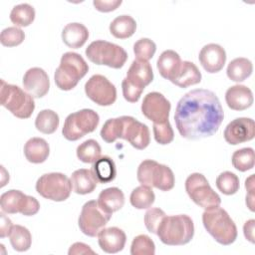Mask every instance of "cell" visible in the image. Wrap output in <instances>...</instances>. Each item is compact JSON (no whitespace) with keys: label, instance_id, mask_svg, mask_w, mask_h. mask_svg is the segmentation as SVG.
<instances>
[{"label":"cell","instance_id":"obj_1","mask_svg":"<svg viewBox=\"0 0 255 255\" xmlns=\"http://www.w3.org/2000/svg\"><path fill=\"white\" fill-rule=\"evenodd\" d=\"M224 119L218 97L210 90L195 89L177 103L174 122L179 134L196 140L215 134Z\"/></svg>","mask_w":255,"mask_h":255},{"label":"cell","instance_id":"obj_2","mask_svg":"<svg viewBox=\"0 0 255 255\" xmlns=\"http://www.w3.org/2000/svg\"><path fill=\"white\" fill-rule=\"evenodd\" d=\"M156 235L165 245H185L193 238L194 224L186 214L166 215L159 224Z\"/></svg>","mask_w":255,"mask_h":255},{"label":"cell","instance_id":"obj_3","mask_svg":"<svg viewBox=\"0 0 255 255\" xmlns=\"http://www.w3.org/2000/svg\"><path fill=\"white\" fill-rule=\"evenodd\" d=\"M205 230L221 245H230L237 238V227L227 211L220 206L207 209L202 214Z\"/></svg>","mask_w":255,"mask_h":255},{"label":"cell","instance_id":"obj_4","mask_svg":"<svg viewBox=\"0 0 255 255\" xmlns=\"http://www.w3.org/2000/svg\"><path fill=\"white\" fill-rule=\"evenodd\" d=\"M88 71L89 66L80 54L67 52L62 55L60 65L55 71V84L62 91H70L78 85Z\"/></svg>","mask_w":255,"mask_h":255},{"label":"cell","instance_id":"obj_5","mask_svg":"<svg viewBox=\"0 0 255 255\" xmlns=\"http://www.w3.org/2000/svg\"><path fill=\"white\" fill-rule=\"evenodd\" d=\"M0 99L1 105L19 119L30 118L35 110V102L30 94L4 80H1Z\"/></svg>","mask_w":255,"mask_h":255},{"label":"cell","instance_id":"obj_6","mask_svg":"<svg viewBox=\"0 0 255 255\" xmlns=\"http://www.w3.org/2000/svg\"><path fill=\"white\" fill-rule=\"evenodd\" d=\"M87 58L96 65H105L113 69H121L128 60L126 50L114 43L96 40L85 51Z\"/></svg>","mask_w":255,"mask_h":255},{"label":"cell","instance_id":"obj_7","mask_svg":"<svg viewBox=\"0 0 255 255\" xmlns=\"http://www.w3.org/2000/svg\"><path fill=\"white\" fill-rule=\"evenodd\" d=\"M100 123L99 115L91 109H83L70 114L64 123L62 134L71 141H76L87 133L93 132Z\"/></svg>","mask_w":255,"mask_h":255},{"label":"cell","instance_id":"obj_8","mask_svg":"<svg viewBox=\"0 0 255 255\" xmlns=\"http://www.w3.org/2000/svg\"><path fill=\"white\" fill-rule=\"evenodd\" d=\"M185 190L189 198L205 210L220 206V196L211 188L206 177L199 172L191 173L186 178Z\"/></svg>","mask_w":255,"mask_h":255},{"label":"cell","instance_id":"obj_9","mask_svg":"<svg viewBox=\"0 0 255 255\" xmlns=\"http://www.w3.org/2000/svg\"><path fill=\"white\" fill-rule=\"evenodd\" d=\"M71 179L61 172L41 175L36 182V191L44 198L53 201H65L72 191Z\"/></svg>","mask_w":255,"mask_h":255},{"label":"cell","instance_id":"obj_10","mask_svg":"<svg viewBox=\"0 0 255 255\" xmlns=\"http://www.w3.org/2000/svg\"><path fill=\"white\" fill-rule=\"evenodd\" d=\"M112 218V214L105 211L98 200L87 201L81 210L78 224L80 230L87 236L96 237Z\"/></svg>","mask_w":255,"mask_h":255},{"label":"cell","instance_id":"obj_11","mask_svg":"<svg viewBox=\"0 0 255 255\" xmlns=\"http://www.w3.org/2000/svg\"><path fill=\"white\" fill-rule=\"evenodd\" d=\"M0 206L4 213H21L25 216H33L40 209V203L35 197L17 189H10L2 193L0 196Z\"/></svg>","mask_w":255,"mask_h":255},{"label":"cell","instance_id":"obj_12","mask_svg":"<svg viewBox=\"0 0 255 255\" xmlns=\"http://www.w3.org/2000/svg\"><path fill=\"white\" fill-rule=\"evenodd\" d=\"M120 138L128 140L134 148L144 149L150 142L148 127L132 117H120Z\"/></svg>","mask_w":255,"mask_h":255},{"label":"cell","instance_id":"obj_13","mask_svg":"<svg viewBox=\"0 0 255 255\" xmlns=\"http://www.w3.org/2000/svg\"><path fill=\"white\" fill-rule=\"evenodd\" d=\"M87 97L99 106H112L117 100V89L103 75L92 76L85 84Z\"/></svg>","mask_w":255,"mask_h":255},{"label":"cell","instance_id":"obj_14","mask_svg":"<svg viewBox=\"0 0 255 255\" xmlns=\"http://www.w3.org/2000/svg\"><path fill=\"white\" fill-rule=\"evenodd\" d=\"M140 109L146 119L153 124H161L168 121L171 105L162 94L151 92L144 96Z\"/></svg>","mask_w":255,"mask_h":255},{"label":"cell","instance_id":"obj_15","mask_svg":"<svg viewBox=\"0 0 255 255\" xmlns=\"http://www.w3.org/2000/svg\"><path fill=\"white\" fill-rule=\"evenodd\" d=\"M224 139L231 145L249 141L255 136V124L250 118H237L231 121L223 132Z\"/></svg>","mask_w":255,"mask_h":255},{"label":"cell","instance_id":"obj_16","mask_svg":"<svg viewBox=\"0 0 255 255\" xmlns=\"http://www.w3.org/2000/svg\"><path fill=\"white\" fill-rule=\"evenodd\" d=\"M24 90L33 98H43L50 89V80L48 74L39 67H33L27 70L23 77Z\"/></svg>","mask_w":255,"mask_h":255},{"label":"cell","instance_id":"obj_17","mask_svg":"<svg viewBox=\"0 0 255 255\" xmlns=\"http://www.w3.org/2000/svg\"><path fill=\"white\" fill-rule=\"evenodd\" d=\"M198 60L207 73H218L225 65L226 52L220 45L210 43L202 47L198 55Z\"/></svg>","mask_w":255,"mask_h":255},{"label":"cell","instance_id":"obj_18","mask_svg":"<svg viewBox=\"0 0 255 255\" xmlns=\"http://www.w3.org/2000/svg\"><path fill=\"white\" fill-rule=\"evenodd\" d=\"M98 242L104 252L115 254L124 249L127 236L125 231L119 227L103 228L98 234Z\"/></svg>","mask_w":255,"mask_h":255},{"label":"cell","instance_id":"obj_19","mask_svg":"<svg viewBox=\"0 0 255 255\" xmlns=\"http://www.w3.org/2000/svg\"><path fill=\"white\" fill-rule=\"evenodd\" d=\"M225 101L229 109L233 111H244L253 104L252 91L244 85H235L227 89Z\"/></svg>","mask_w":255,"mask_h":255},{"label":"cell","instance_id":"obj_20","mask_svg":"<svg viewBox=\"0 0 255 255\" xmlns=\"http://www.w3.org/2000/svg\"><path fill=\"white\" fill-rule=\"evenodd\" d=\"M126 78L134 86L144 90L153 80L151 65L145 61L134 60L129 66Z\"/></svg>","mask_w":255,"mask_h":255},{"label":"cell","instance_id":"obj_21","mask_svg":"<svg viewBox=\"0 0 255 255\" xmlns=\"http://www.w3.org/2000/svg\"><path fill=\"white\" fill-rule=\"evenodd\" d=\"M174 182V174L170 167L155 161L149 177V187H155L161 191H168L173 188Z\"/></svg>","mask_w":255,"mask_h":255},{"label":"cell","instance_id":"obj_22","mask_svg":"<svg viewBox=\"0 0 255 255\" xmlns=\"http://www.w3.org/2000/svg\"><path fill=\"white\" fill-rule=\"evenodd\" d=\"M71 183L73 190L77 194H88L93 192L98 184V180L93 169L80 168L75 170L71 175Z\"/></svg>","mask_w":255,"mask_h":255},{"label":"cell","instance_id":"obj_23","mask_svg":"<svg viewBox=\"0 0 255 255\" xmlns=\"http://www.w3.org/2000/svg\"><path fill=\"white\" fill-rule=\"evenodd\" d=\"M89 38V31L82 23H69L62 31V40L66 46L79 49L85 45Z\"/></svg>","mask_w":255,"mask_h":255},{"label":"cell","instance_id":"obj_24","mask_svg":"<svg viewBox=\"0 0 255 255\" xmlns=\"http://www.w3.org/2000/svg\"><path fill=\"white\" fill-rule=\"evenodd\" d=\"M170 82L179 88H188L201 82V73L194 63L183 61Z\"/></svg>","mask_w":255,"mask_h":255},{"label":"cell","instance_id":"obj_25","mask_svg":"<svg viewBox=\"0 0 255 255\" xmlns=\"http://www.w3.org/2000/svg\"><path fill=\"white\" fill-rule=\"evenodd\" d=\"M50 153L49 143L42 137H31L24 145V155L29 162L42 163Z\"/></svg>","mask_w":255,"mask_h":255},{"label":"cell","instance_id":"obj_26","mask_svg":"<svg viewBox=\"0 0 255 255\" xmlns=\"http://www.w3.org/2000/svg\"><path fill=\"white\" fill-rule=\"evenodd\" d=\"M180 56L173 50L163 51L157 59L156 67L160 76L171 81L181 65Z\"/></svg>","mask_w":255,"mask_h":255},{"label":"cell","instance_id":"obj_27","mask_svg":"<svg viewBox=\"0 0 255 255\" xmlns=\"http://www.w3.org/2000/svg\"><path fill=\"white\" fill-rule=\"evenodd\" d=\"M98 203L105 211L113 214L124 206V192L118 187L106 188L100 192L98 197Z\"/></svg>","mask_w":255,"mask_h":255},{"label":"cell","instance_id":"obj_28","mask_svg":"<svg viewBox=\"0 0 255 255\" xmlns=\"http://www.w3.org/2000/svg\"><path fill=\"white\" fill-rule=\"evenodd\" d=\"M252 72H253L252 62L249 59L243 58V57L235 58L234 60H232L228 64L227 70H226L227 77L231 81L236 83L245 81L247 78L251 76Z\"/></svg>","mask_w":255,"mask_h":255},{"label":"cell","instance_id":"obj_29","mask_svg":"<svg viewBox=\"0 0 255 255\" xmlns=\"http://www.w3.org/2000/svg\"><path fill=\"white\" fill-rule=\"evenodd\" d=\"M136 30V22L129 15H121L110 24V32L117 39L131 37Z\"/></svg>","mask_w":255,"mask_h":255},{"label":"cell","instance_id":"obj_30","mask_svg":"<svg viewBox=\"0 0 255 255\" xmlns=\"http://www.w3.org/2000/svg\"><path fill=\"white\" fill-rule=\"evenodd\" d=\"M94 174L100 183H109L117 176V168L115 161L107 155L101 156L93 164Z\"/></svg>","mask_w":255,"mask_h":255},{"label":"cell","instance_id":"obj_31","mask_svg":"<svg viewBox=\"0 0 255 255\" xmlns=\"http://www.w3.org/2000/svg\"><path fill=\"white\" fill-rule=\"evenodd\" d=\"M60 124L59 116L52 110H42L35 119L36 128L45 134L54 133Z\"/></svg>","mask_w":255,"mask_h":255},{"label":"cell","instance_id":"obj_32","mask_svg":"<svg viewBox=\"0 0 255 255\" xmlns=\"http://www.w3.org/2000/svg\"><path fill=\"white\" fill-rule=\"evenodd\" d=\"M9 239L13 249L18 252L27 251L32 244V235L30 231L26 227L18 224L13 225L9 233Z\"/></svg>","mask_w":255,"mask_h":255},{"label":"cell","instance_id":"obj_33","mask_svg":"<svg viewBox=\"0 0 255 255\" xmlns=\"http://www.w3.org/2000/svg\"><path fill=\"white\" fill-rule=\"evenodd\" d=\"M35 9L28 3L14 6L10 12V20L16 27H27L35 19Z\"/></svg>","mask_w":255,"mask_h":255},{"label":"cell","instance_id":"obj_34","mask_svg":"<svg viewBox=\"0 0 255 255\" xmlns=\"http://www.w3.org/2000/svg\"><path fill=\"white\" fill-rule=\"evenodd\" d=\"M155 199L154 192L151 187L146 185H139L135 187L129 196L130 204L136 209L149 208Z\"/></svg>","mask_w":255,"mask_h":255},{"label":"cell","instance_id":"obj_35","mask_svg":"<svg viewBox=\"0 0 255 255\" xmlns=\"http://www.w3.org/2000/svg\"><path fill=\"white\" fill-rule=\"evenodd\" d=\"M77 157L85 163H94L101 157L102 148L99 142L95 139H87L78 145Z\"/></svg>","mask_w":255,"mask_h":255},{"label":"cell","instance_id":"obj_36","mask_svg":"<svg viewBox=\"0 0 255 255\" xmlns=\"http://www.w3.org/2000/svg\"><path fill=\"white\" fill-rule=\"evenodd\" d=\"M232 165L237 170L244 172L254 167V149L252 147H243L233 152L231 157Z\"/></svg>","mask_w":255,"mask_h":255},{"label":"cell","instance_id":"obj_37","mask_svg":"<svg viewBox=\"0 0 255 255\" xmlns=\"http://www.w3.org/2000/svg\"><path fill=\"white\" fill-rule=\"evenodd\" d=\"M215 184L217 189L225 195L235 194L240 187V181L238 176L231 171L221 172L217 176Z\"/></svg>","mask_w":255,"mask_h":255},{"label":"cell","instance_id":"obj_38","mask_svg":"<svg viewBox=\"0 0 255 255\" xmlns=\"http://www.w3.org/2000/svg\"><path fill=\"white\" fill-rule=\"evenodd\" d=\"M154 242L145 234H140L132 239L130 245L131 255H154Z\"/></svg>","mask_w":255,"mask_h":255},{"label":"cell","instance_id":"obj_39","mask_svg":"<svg viewBox=\"0 0 255 255\" xmlns=\"http://www.w3.org/2000/svg\"><path fill=\"white\" fill-rule=\"evenodd\" d=\"M156 51L155 43L148 38H141L133 44V53L136 60L148 62Z\"/></svg>","mask_w":255,"mask_h":255},{"label":"cell","instance_id":"obj_40","mask_svg":"<svg viewBox=\"0 0 255 255\" xmlns=\"http://www.w3.org/2000/svg\"><path fill=\"white\" fill-rule=\"evenodd\" d=\"M25 39V33L18 27H8L2 30L0 34V42L5 47H16Z\"/></svg>","mask_w":255,"mask_h":255},{"label":"cell","instance_id":"obj_41","mask_svg":"<svg viewBox=\"0 0 255 255\" xmlns=\"http://www.w3.org/2000/svg\"><path fill=\"white\" fill-rule=\"evenodd\" d=\"M152 131L155 141L162 145L170 143L174 138V132L169 121L161 124H153Z\"/></svg>","mask_w":255,"mask_h":255},{"label":"cell","instance_id":"obj_42","mask_svg":"<svg viewBox=\"0 0 255 255\" xmlns=\"http://www.w3.org/2000/svg\"><path fill=\"white\" fill-rule=\"evenodd\" d=\"M101 137L104 141L112 143L120 138V117L109 119L101 129Z\"/></svg>","mask_w":255,"mask_h":255},{"label":"cell","instance_id":"obj_43","mask_svg":"<svg viewBox=\"0 0 255 255\" xmlns=\"http://www.w3.org/2000/svg\"><path fill=\"white\" fill-rule=\"evenodd\" d=\"M166 216L165 212L157 207L149 208L144 214V225L146 229L153 234H156L159 224L161 223L162 219Z\"/></svg>","mask_w":255,"mask_h":255},{"label":"cell","instance_id":"obj_44","mask_svg":"<svg viewBox=\"0 0 255 255\" xmlns=\"http://www.w3.org/2000/svg\"><path fill=\"white\" fill-rule=\"evenodd\" d=\"M122 90L125 100L129 103H136L143 92V89L134 86L127 78L122 82Z\"/></svg>","mask_w":255,"mask_h":255},{"label":"cell","instance_id":"obj_45","mask_svg":"<svg viewBox=\"0 0 255 255\" xmlns=\"http://www.w3.org/2000/svg\"><path fill=\"white\" fill-rule=\"evenodd\" d=\"M122 0H94V7L100 12H111L116 10L119 6H121Z\"/></svg>","mask_w":255,"mask_h":255},{"label":"cell","instance_id":"obj_46","mask_svg":"<svg viewBox=\"0 0 255 255\" xmlns=\"http://www.w3.org/2000/svg\"><path fill=\"white\" fill-rule=\"evenodd\" d=\"M69 255H78V254H96V252L91 249V247L83 242H76L71 245L69 251Z\"/></svg>","mask_w":255,"mask_h":255},{"label":"cell","instance_id":"obj_47","mask_svg":"<svg viewBox=\"0 0 255 255\" xmlns=\"http://www.w3.org/2000/svg\"><path fill=\"white\" fill-rule=\"evenodd\" d=\"M1 215V223H0V237L4 238L9 236V233L13 227L12 221L4 214V212L0 213Z\"/></svg>","mask_w":255,"mask_h":255},{"label":"cell","instance_id":"obj_48","mask_svg":"<svg viewBox=\"0 0 255 255\" xmlns=\"http://www.w3.org/2000/svg\"><path fill=\"white\" fill-rule=\"evenodd\" d=\"M254 228H255V220L254 219H249L244 223L243 226V233L245 238L251 242L254 243Z\"/></svg>","mask_w":255,"mask_h":255},{"label":"cell","instance_id":"obj_49","mask_svg":"<svg viewBox=\"0 0 255 255\" xmlns=\"http://www.w3.org/2000/svg\"><path fill=\"white\" fill-rule=\"evenodd\" d=\"M245 187L249 192H254V174H251L246 180H245Z\"/></svg>","mask_w":255,"mask_h":255}]
</instances>
